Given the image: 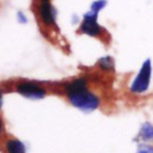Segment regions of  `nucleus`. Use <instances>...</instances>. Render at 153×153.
Instances as JSON below:
<instances>
[{
	"label": "nucleus",
	"instance_id": "nucleus-1",
	"mask_svg": "<svg viewBox=\"0 0 153 153\" xmlns=\"http://www.w3.org/2000/svg\"><path fill=\"white\" fill-rule=\"evenodd\" d=\"M152 75H153V66H152V60L148 57L142 62L140 69L133 78L129 85V92L135 96H142L147 93V91L151 87Z\"/></svg>",
	"mask_w": 153,
	"mask_h": 153
},
{
	"label": "nucleus",
	"instance_id": "nucleus-2",
	"mask_svg": "<svg viewBox=\"0 0 153 153\" xmlns=\"http://www.w3.org/2000/svg\"><path fill=\"white\" fill-rule=\"evenodd\" d=\"M67 97H68L69 103L74 108L79 109L81 111H85V112L94 111L100 105L99 96L91 92L88 88H82V90H79L75 92L67 93Z\"/></svg>",
	"mask_w": 153,
	"mask_h": 153
},
{
	"label": "nucleus",
	"instance_id": "nucleus-3",
	"mask_svg": "<svg viewBox=\"0 0 153 153\" xmlns=\"http://www.w3.org/2000/svg\"><path fill=\"white\" fill-rule=\"evenodd\" d=\"M79 31L91 37H100L105 32V30L98 23V13H94L92 11L86 12L84 14Z\"/></svg>",
	"mask_w": 153,
	"mask_h": 153
},
{
	"label": "nucleus",
	"instance_id": "nucleus-4",
	"mask_svg": "<svg viewBox=\"0 0 153 153\" xmlns=\"http://www.w3.org/2000/svg\"><path fill=\"white\" fill-rule=\"evenodd\" d=\"M16 91L19 94L24 96L25 98H30V99H42L47 94V91L44 87L32 81L19 82L16 86Z\"/></svg>",
	"mask_w": 153,
	"mask_h": 153
},
{
	"label": "nucleus",
	"instance_id": "nucleus-5",
	"mask_svg": "<svg viewBox=\"0 0 153 153\" xmlns=\"http://www.w3.org/2000/svg\"><path fill=\"white\" fill-rule=\"evenodd\" d=\"M37 13H38V17H39V19H41V22H42L43 25H45V26H53V25H55L57 11L51 5L50 1L39 2L38 8H37Z\"/></svg>",
	"mask_w": 153,
	"mask_h": 153
},
{
	"label": "nucleus",
	"instance_id": "nucleus-6",
	"mask_svg": "<svg viewBox=\"0 0 153 153\" xmlns=\"http://www.w3.org/2000/svg\"><path fill=\"white\" fill-rule=\"evenodd\" d=\"M136 139L139 143H152L153 142V123L146 121L141 124Z\"/></svg>",
	"mask_w": 153,
	"mask_h": 153
},
{
	"label": "nucleus",
	"instance_id": "nucleus-7",
	"mask_svg": "<svg viewBox=\"0 0 153 153\" xmlns=\"http://www.w3.org/2000/svg\"><path fill=\"white\" fill-rule=\"evenodd\" d=\"M5 151L6 153H25L26 148L25 145L18 139H8L5 142Z\"/></svg>",
	"mask_w": 153,
	"mask_h": 153
},
{
	"label": "nucleus",
	"instance_id": "nucleus-8",
	"mask_svg": "<svg viewBox=\"0 0 153 153\" xmlns=\"http://www.w3.org/2000/svg\"><path fill=\"white\" fill-rule=\"evenodd\" d=\"M87 85H88V81L86 78H78V79H74L73 81H71L69 84H67L65 87V91H66V93L75 92V91L82 90V88H87Z\"/></svg>",
	"mask_w": 153,
	"mask_h": 153
},
{
	"label": "nucleus",
	"instance_id": "nucleus-9",
	"mask_svg": "<svg viewBox=\"0 0 153 153\" xmlns=\"http://www.w3.org/2000/svg\"><path fill=\"white\" fill-rule=\"evenodd\" d=\"M98 67L100 71L110 73L115 71V61L111 56H103L98 60Z\"/></svg>",
	"mask_w": 153,
	"mask_h": 153
},
{
	"label": "nucleus",
	"instance_id": "nucleus-10",
	"mask_svg": "<svg viewBox=\"0 0 153 153\" xmlns=\"http://www.w3.org/2000/svg\"><path fill=\"white\" fill-rule=\"evenodd\" d=\"M106 0H94L92 4H91V10L90 11H92V12H94V13H99L105 6H106Z\"/></svg>",
	"mask_w": 153,
	"mask_h": 153
},
{
	"label": "nucleus",
	"instance_id": "nucleus-11",
	"mask_svg": "<svg viewBox=\"0 0 153 153\" xmlns=\"http://www.w3.org/2000/svg\"><path fill=\"white\" fill-rule=\"evenodd\" d=\"M135 153H153L152 143H139Z\"/></svg>",
	"mask_w": 153,
	"mask_h": 153
},
{
	"label": "nucleus",
	"instance_id": "nucleus-12",
	"mask_svg": "<svg viewBox=\"0 0 153 153\" xmlns=\"http://www.w3.org/2000/svg\"><path fill=\"white\" fill-rule=\"evenodd\" d=\"M17 19H18V22H19V23H22V24H25V23L27 22L26 16H25L22 11H18V12H17Z\"/></svg>",
	"mask_w": 153,
	"mask_h": 153
},
{
	"label": "nucleus",
	"instance_id": "nucleus-13",
	"mask_svg": "<svg viewBox=\"0 0 153 153\" xmlns=\"http://www.w3.org/2000/svg\"><path fill=\"white\" fill-rule=\"evenodd\" d=\"M4 133V122H2V120H1V117H0V135Z\"/></svg>",
	"mask_w": 153,
	"mask_h": 153
},
{
	"label": "nucleus",
	"instance_id": "nucleus-14",
	"mask_svg": "<svg viewBox=\"0 0 153 153\" xmlns=\"http://www.w3.org/2000/svg\"><path fill=\"white\" fill-rule=\"evenodd\" d=\"M1 106H2V91L0 90V109H1Z\"/></svg>",
	"mask_w": 153,
	"mask_h": 153
},
{
	"label": "nucleus",
	"instance_id": "nucleus-15",
	"mask_svg": "<svg viewBox=\"0 0 153 153\" xmlns=\"http://www.w3.org/2000/svg\"><path fill=\"white\" fill-rule=\"evenodd\" d=\"M45 1H50V0H39V2H45Z\"/></svg>",
	"mask_w": 153,
	"mask_h": 153
}]
</instances>
